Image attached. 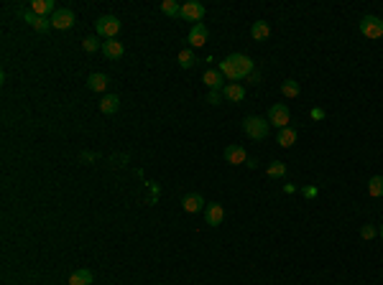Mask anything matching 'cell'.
Returning <instances> with one entry per match:
<instances>
[{
	"label": "cell",
	"instance_id": "obj_1",
	"mask_svg": "<svg viewBox=\"0 0 383 285\" xmlns=\"http://www.w3.org/2000/svg\"><path fill=\"white\" fill-rule=\"evenodd\" d=\"M220 74L228 76V79H232V82L245 79L248 74H253V59L245 56V54H232V56H228V59L220 64Z\"/></svg>",
	"mask_w": 383,
	"mask_h": 285
},
{
	"label": "cell",
	"instance_id": "obj_2",
	"mask_svg": "<svg viewBox=\"0 0 383 285\" xmlns=\"http://www.w3.org/2000/svg\"><path fill=\"white\" fill-rule=\"evenodd\" d=\"M268 120H261V117H245L243 120V133L253 140H263L268 135Z\"/></svg>",
	"mask_w": 383,
	"mask_h": 285
},
{
	"label": "cell",
	"instance_id": "obj_3",
	"mask_svg": "<svg viewBox=\"0 0 383 285\" xmlns=\"http://www.w3.org/2000/svg\"><path fill=\"white\" fill-rule=\"evenodd\" d=\"M95 28H97V33H100V36H105V38H110V41H113V38L118 36V31L123 28V23H120L115 15H102V18H97V21H95Z\"/></svg>",
	"mask_w": 383,
	"mask_h": 285
},
{
	"label": "cell",
	"instance_id": "obj_4",
	"mask_svg": "<svg viewBox=\"0 0 383 285\" xmlns=\"http://www.w3.org/2000/svg\"><path fill=\"white\" fill-rule=\"evenodd\" d=\"M289 123H291V112L286 105H273L268 110V125H276L279 130H284V128H289Z\"/></svg>",
	"mask_w": 383,
	"mask_h": 285
},
{
	"label": "cell",
	"instance_id": "obj_5",
	"mask_svg": "<svg viewBox=\"0 0 383 285\" xmlns=\"http://www.w3.org/2000/svg\"><path fill=\"white\" fill-rule=\"evenodd\" d=\"M360 31H363L366 38H381L383 36V18H378V15H363Z\"/></svg>",
	"mask_w": 383,
	"mask_h": 285
},
{
	"label": "cell",
	"instance_id": "obj_6",
	"mask_svg": "<svg viewBox=\"0 0 383 285\" xmlns=\"http://www.w3.org/2000/svg\"><path fill=\"white\" fill-rule=\"evenodd\" d=\"M75 26V13L69 8H57V13L51 15V28L57 31H67Z\"/></svg>",
	"mask_w": 383,
	"mask_h": 285
},
{
	"label": "cell",
	"instance_id": "obj_7",
	"mask_svg": "<svg viewBox=\"0 0 383 285\" xmlns=\"http://www.w3.org/2000/svg\"><path fill=\"white\" fill-rule=\"evenodd\" d=\"M207 38H210V31H207V26L205 23H194L192 26V31H189V46L192 49H199V46H205L207 44Z\"/></svg>",
	"mask_w": 383,
	"mask_h": 285
},
{
	"label": "cell",
	"instance_id": "obj_8",
	"mask_svg": "<svg viewBox=\"0 0 383 285\" xmlns=\"http://www.w3.org/2000/svg\"><path fill=\"white\" fill-rule=\"evenodd\" d=\"M181 18H184V21L202 23V18H205V5H199V3H184V5H181Z\"/></svg>",
	"mask_w": 383,
	"mask_h": 285
},
{
	"label": "cell",
	"instance_id": "obj_9",
	"mask_svg": "<svg viewBox=\"0 0 383 285\" xmlns=\"http://www.w3.org/2000/svg\"><path fill=\"white\" fill-rule=\"evenodd\" d=\"M23 21H26L31 28H36L39 33H46V31L51 28V18H41V15H36V13H31V10L23 13Z\"/></svg>",
	"mask_w": 383,
	"mask_h": 285
},
{
	"label": "cell",
	"instance_id": "obj_10",
	"mask_svg": "<svg viewBox=\"0 0 383 285\" xmlns=\"http://www.w3.org/2000/svg\"><path fill=\"white\" fill-rule=\"evenodd\" d=\"M223 219H225V209H223L220 204H207V207H205V221H207L210 227H220Z\"/></svg>",
	"mask_w": 383,
	"mask_h": 285
},
{
	"label": "cell",
	"instance_id": "obj_11",
	"mask_svg": "<svg viewBox=\"0 0 383 285\" xmlns=\"http://www.w3.org/2000/svg\"><path fill=\"white\" fill-rule=\"evenodd\" d=\"M102 54L110 59V62H118V59H123V54H125V49H123V44L120 41H105L102 44Z\"/></svg>",
	"mask_w": 383,
	"mask_h": 285
},
{
	"label": "cell",
	"instance_id": "obj_12",
	"mask_svg": "<svg viewBox=\"0 0 383 285\" xmlns=\"http://www.w3.org/2000/svg\"><path fill=\"white\" fill-rule=\"evenodd\" d=\"M225 160H228L230 166H240V163L248 160V155H245V150L240 145H228L225 148Z\"/></svg>",
	"mask_w": 383,
	"mask_h": 285
},
{
	"label": "cell",
	"instance_id": "obj_13",
	"mask_svg": "<svg viewBox=\"0 0 383 285\" xmlns=\"http://www.w3.org/2000/svg\"><path fill=\"white\" fill-rule=\"evenodd\" d=\"M31 13L46 18L49 13H51V15L57 13V5H54V0H33V3H31Z\"/></svg>",
	"mask_w": 383,
	"mask_h": 285
},
{
	"label": "cell",
	"instance_id": "obj_14",
	"mask_svg": "<svg viewBox=\"0 0 383 285\" xmlns=\"http://www.w3.org/2000/svg\"><path fill=\"white\" fill-rule=\"evenodd\" d=\"M181 207H184V212L194 214V212H199V209H205V199L199 194H187L181 199Z\"/></svg>",
	"mask_w": 383,
	"mask_h": 285
},
{
	"label": "cell",
	"instance_id": "obj_15",
	"mask_svg": "<svg viewBox=\"0 0 383 285\" xmlns=\"http://www.w3.org/2000/svg\"><path fill=\"white\" fill-rule=\"evenodd\" d=\"M100 112L102 115H113V112H118V107H120V99H118V94H105L102 99H100Z\"/></svg>",
	"mask_w": 383,
	"mask_h": 285
},
{
	"label": "cell",
	"instance_id": "obj_16",
	"mask_svg": "<svg viewBox=\"0 0 383 285\" xmlns=\"http://www.w3.org/2000/svg\"><path fill=\"white\" fill-rule=\"evenodd\" d=\"M223 97L225 99H230V102H243V97H245V89L240 87V84H225L223 87Z\"/></svg>",
	"mask_w": 383,
	"mask_h": 285
},
{
	"label": "cell",
	"instance_id": "obj_17",
	"mask_svg": "<svg viewBox=\"0 0 383 285\" xmlns=\"http://www.w3.org/2000/svg\"><path fill=\"white\" fill-rule=\"evenodd\" d=\"M250 36H253L256 41H266V38L271 36V26H268L266 21H256L253 28H250Z\"/></svg>",
	"mask_w": 383,
	"mask_h": 285
},
{
	"label": "cell",
	"instance_id": "obj_18",
	"mask_svg": "<svg viewBox=\"0 0 383 285\" xmlns=\"http://www.w3.org/2000/svg\"><path fill=\"white\" fill-rule=\"evenodd\" d=\"M107 74H89V79H87V87L92 89V92H105L107 89Z\"/></svg>",
	"mask_w": 383,
	"mask_h": 285
},
{
	"label": "cell",
	"instance_id": "obj_19",
	"mask_svg": "<svg viewBox=\"0 0 383 285\" xmlns=\"http://www.w3.org/2000/svg\"><path fill=\"white\" fill-rule=\"evenodd\" d=\"M202 82H205L210 89H220V87H223V74H220V69H207L205 76H202Z\"/></svg>",
	"mask_w": 383,
	"mask_h": 285
},
{
	"label": "cell",
	"instance_id": "obj_20",
	"mask_svg": "<svg viewBox=\"0 0 383 285\" xmlns=\"http://www.w3.org/2000/svg\"><path fill=\"white\" fill-rule=\"evenodd\" d=\"M276 142L281 145V148H291L294 142H297V130H291V128H284V130H279V138Z\"/></svg>",
	"mask_w": 383,
	"mask_h": 285
},
{
	"label": "cell",
	"instance_id": "obj_21",
	"mask_svg": "<svg viewBox=\"0 0 383 285\" xmlns=\"http://www.w3.org/2000/svg\"><path fill=\"white\" fill-rule=\"evenodd\" d=\"M161 13L169 15V18H181V5L176 0H163L161 3Z\"/></svg>",
	"mask_w": 383,
	"mask_h": 285
},
{
	"label": "cell",
	"instance_id": "obj_22",
	"mask_svg": "<svg viewBox=\"0 0 383 285\" xmlns=\"http://www.w3.org/2000/svg\"><path fill=\"white\" fill-rule=\"evenodd\" d=\"M69 285H92V273L89 270H77L69 275Z\"/></svg>",
	"mask_w": 383,
	"mask_h": 285
},
{
	"label": "cell",
	"instance_id": "obj_23",
	"mask_svg": "<svg viewBox=\"0 0 383 285\" xmlns=\"http://www.w3.org/2000/svg\"><path fill=\"white\" fill-rule=\"evenodd\" d=\"M194 62H197V59H194V51H192V49H181V51H179V67H181V69H192Z\"/></svg>",
	"mask_w": 383,
	"mask_h": 285
},
{
	"label": "cell",
	"instance_id": "obj_24",
	"mask_svg": "<svg viewBox=\"0 0 383 285\" xmlns=\"http://www.w3.org/2000/svg\"><path fill=\"white\" fill-rule=\"evenodd\" d=\"M368 194L371 196H383V176H373L371 181H368Z\"/></svg>",
	"mask_w": 383,
	"mask_h": 285
},
{
	"label": "cell",
	"instance_id": "obj_25",
	"mask_svg": "<svg viewBox=\"0 0 383 285\" xmlns=\"http://www.w3.org/2000/svg\"><path fill=\"white\" fill-rule=\"evenodd\" d=\"M281 94H284V97H299V84H297L294 79L281 82Z\"/></svg>",
	"mask_w": 383,
	"mask_h": 285
},
{
	"label": "cell",
	"instance_id": "obj_26",
	"mask_svg": "<svg viewBox=\"0 0 383 285\" xmlns=\"http://www.w3.org/2000/svg\"><path fill=\"white\" fill-rule=\"evenodd\" d=\"M268 176H271V178H281V176H286V166H284L281 160H273V163L268 166Z\"/></svg>",
	"mask_w": 383,
	"mask_h": 285
},
{
	"label": "cell",
	"instance_id": "obj_27",
	"mask_svg": "<svg viewBox=\"0 0 383 285\" xmlns=\"http://www.w3.org/2000/svg\"><path fill=\"white\" fill-rule=\"evenodd\" d=\"M205 99H207L210 105H220V99H223V89H210Z\"/></svg>",
	"mask_w": 383,
	"mask_h": 285
},
{
	"label": "cell",
	"instance_id": "obj_28",
	"mask_svg": "<svg viewBox=\"0 0 383 285\" xmlns=\"http://www.w3.org/2000/svg\"><path fill=\"white\" fill-rule=\"evenodd\" d=\"M82 46H84V51H97V38L95 36H87V38H82Z\"/></svg>",
	"mask_w": 383,
	"mask_h": 285
},
{
	"label": "cell",
	"instance_id": "obj_29",
	"mask_svg": "<svg viewBox=\"0 0 383 285\" xmlns=\"http://www.w3.org/2000/svg\"><path fill=\"white\" fill-rule=\"evenodd\" d=\"M376 234H378V232H376V227H373V224H366V227L360 229V237H363V239H373Z\"/></svg>",
	"mask_w": 383,
	"mask_h": 285
},
{
	"label": "cell",
	"instance_id": "obj_30",
	"mask_svg": "<svg viewBox=\"0 0 383 285\" xmlns=\"http://www.w3.org/2000/svg\"><path fill=\"white\" fill-rule=\"evenodd\" d=\"M245 79H248V84H253V87H256V84H261V74H256V71H253V74H248Z\"/></svg>",
	"mask_w": 383,
	"mask_h": 285
},
{
	"label": "cell",
	"instance_id": "obj_31",
	"mask_svg": "<svg viewBox=\"0 0 383 285\" xmlns=\"http://www.w3.org/2000/svg\"><path fill=\"white\" fill-rule=\"evenodd\" d=\"M302 194H304L306 199H312V196H317V186H306L304 191H302Z\"/></svg>",
	"mask_w": 383,
	"mask_h": 285
},
{
	"label": "cell",
	"instance_id": "obj_32",
	"mask_svg": "<svg viewBox=\"0 0 383 285\" xmlns=\"http://www.w3.org/2000/svg\"><path fill=\"white\" fill-rule=\"evenodd\" d=\"M312 117H314V120H322V117H324V112H322L319 107H314V110H312Z\"/></svg>",
	"mask_w": 383,
	"mask_h": 285
},
{
	"label": "cell",
	"instance_id": "obj_33",
	"mask_svg": "<svg viewBox=\"0 0 383 285\" xmlns=\"http://www.w3.org/2000/svg\"><path fill=\"white\" fill-rule=\"evenodd\" d=\"M95 158H97L95 153H82V155H79V160H95Z\"/></svg>",
	"mask_w": 383,
	"mask_h": 285
},
{
	"label": "cell",
	"instance_id": "obj_34",
	"mask_svg": "<svg viewBox=\"0 0 383 285\" xmlns=\"http://www.w3.org/2000/svg\"><path fill=\"white\" fill-rule=\"evenodd\" d=\"M381 237H383V224H381Z\"/></svg>",
	"mask_w": 383,
	"mask_h": 285
}]
</instances>
